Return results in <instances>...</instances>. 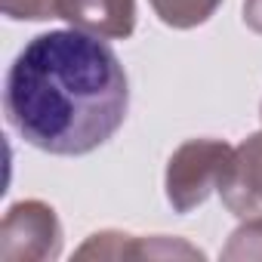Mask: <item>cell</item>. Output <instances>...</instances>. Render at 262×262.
<instances>
[{"mask_svg":"<svg viewBox=\"0 0 262 262\" xmlns=\"http://www.w3.org/2000/svg\"><path fill=\"white\" fill-rule=\"evenodd\" d=\"M126 108L129 80L117 53L80 28L31 37L7 71V120L47 155L96 151L123 126Z\"/></svg>","mask_w":262,"mask_h":262,"instance_id":"obj_1","label":"cell"},{"mask_svg":"<svg viewBox=\"0 0 262 262\" xmlns=\"http://www.w3.org/2000/svg\"><path fill=\"white\" fill-rule=\"evenodd\" d=\"M234 161V148L222 139H188L167 161V201L176 213H191L222 188Z\"/></svg>","mask_w":262,"mask_h":262,"instance_id":"obj_2","label":"cell"},{"mask_svg":"<svg viewBox=\"0 0 262 262\" xmlns=\"http://www.w3.org/2000/svg\"><path fill=\"white\" fill-rule=\"evenodd\" d=\"M62 253V222L43 201H19L0 222V259L50 262Z\"/></svg>","mask_w":262,"mask_h":262,"instance_id":"obj_3","label":"cell"},{"mask_svg":"<svg viewBox=\"0 0 262 262\" xmlns=\"http://www.w3.org/2000/svg\"><path fill=\"white\" fill-rule=\"evenodd\" d=\"M219 194L237 219L262 216V129L234 148V161Z\"/></svg>","mask_w":262,"mask_h":262,"instance_id":"obj_4","label":"cell"},{"mask_svg":"<svg viewBox=\"0 0 262 262\" xmlns=\"http://www.w3.org/2000/svg\"><path fill=\"white\" fill-rule=\"evenodd\" d=\"M59 19L105 40H126L136 31V0H59Z\"/></svg>","mask_w":262,"mask_h":262,"instance_id":"obj_5","label":"cell"},{"mask_svg":"<svg viewBox=\"0 0 262 262\" xmlns=\"http://www.w3.org/2000/svg\"><path fill=\"white\" fill-rule=\"evenodd\" d=\"M80 259L90 256H102V259H170V256H182V259H204V253L185 241H170L164 234L158 237H136V234H123V231H99L93 234L80 250Z\"/></svg>","mask_w":262,"mask_h":262,"instance_id":"obj_6","label":"cell"},{"mask_svg":"<svg viewBox=\"0 0 262 262\" xmlns=\"http://www.w3.org/2000/svg\"><path fill=\"white\" fill-rule=\"evenodd\" d=\"M148 4L164 25L188 31V28L204 25L222 7V0H148Z\"/></svg>","mask_w":262,"mask_h":262,"instance_id":"obj_7","label":"cell"},{"mask_svg":"<svg viewBox=\"0 0 262 262\" xmlns=\"http://www.w3.org/2000/svg\"><path fill=\"white\" fill-rule=\"evenodd\" d=\"M222 259H262V216H250L231 231Z\"/></svg>","mask_w":262,"mask_h":262,"instance_id":"obj_8","label":"cell"},{"mask_svg":"<svg viewBox=\"0 0 262 262\" xmlns=\"http://www.w3.org/2000/svg\"><path fill=\"white\" fill-rule=\"evenodd\" d=\"M0 10L13 22H47L59 19V0H0Z\"/></svg>","mask_w":262,"mask_h":262,"instance_id":"obj_9","label":"cell"},{"mask_svg":"<svg viewBox=\"0 0 262 262\" xmlns=\"http://www.w3.org/2000/svg\"><path fill=\"white\" fill-rule=\"evenodd\" d=\"M244 22L250 31L262 34V0H244Z\"/></svg>","mask_w":262,"mask_h":262,"instance_id":"obj_10","label":"cell"}]
</instances>
